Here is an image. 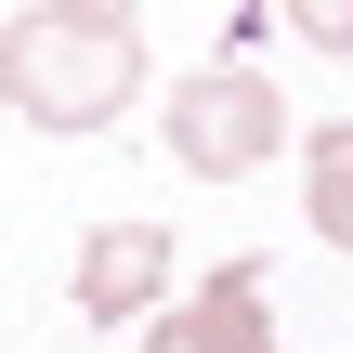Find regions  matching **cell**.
Segmentation results:
<instances>
[{
  "mask_svg": "<svg viewBox=\"0 0 353 353\" xmlns=\"http://www.w3.org/2000/svg\"><path fill=\"white\" fill-rule=\"evenodd\" d=\"M144 353H275V314H262V262H210V288L157 301V314H144Z\"/></svg>",
  "mask_w": 353,
  "mask_h": 353,
  "instance_id": "3",
  "label": "cell"
},
{
  "mask_svg": "<svg viewBox=\"0 0 353 353\" xmlns=\"http://www.w3.org/2000/svg\"><path fill=\"white\" fill-rule=\"evenodd\" d=\"M275 26H301L314 52H353V0H262Z\"/></svg>",
  "mask_w": 353,
  "mask_h": 353,
  "instance_id": "6",
  "label": "cell"
},
{
  "mask_svg": "<svg viewBox=\"0 0 353 353\" xmlns=\"http://www.w3.org/2000/svg\"><path fill=\"white\" fill-rule=\"evenodd\" d=\"M157 144H170L196 183H249V170H262V157H288L301 131H288V92H275L262 65H196V79H170Z\"/></svg>",
  "mask_w": 353,
  "mask_h": 353,
  "instance_id": "2",
  "label": "cell"
},
{
  "mask_svg": "<svg viewBox=\"0 0 353 353\" xmlns=\"http://www.w3.org/2000/svg\"><path fill=\"white\" fill-rule=\"evenodd\" d=\"M0 105L52 144L118 131L144 105V13L131 0H26L0 26Z\"/></svg>",
  "mask_w": 353,
  "mask_h": 353,
  "instance_id": "1",
  "label": "cell"
},
{
  "mask_svg": "<svg viewBox=\"0 0 353 353\" xmlns=\"http://www.w3.org/2000/svg\"><path fill=\"white\" fill-rule=\"evenodd\" d=\"M301 223L353 249V118H314V144H301Z\"/></svg>",
  "mask_w": 353,
  "mask_h": 353,
  "instance_id": "5",
  "label": "cell"
},
{
  "mask_svg": "<svg viewBox=\"0 0 353 353\" xmlns=\"http://www.w3.org/2000/svg\"><path fill=\"white\" fill-rule=\"evenodd\" d=\"M65 301H79L92 327H118V314H157V301H170V236H157V223H92V236H79V275H65Z\"/></svg>",
  "mask_w": 353,
  "mask_h": 353,
  "instance_id": "4",
  "label": "cell"
}]
</instances>
